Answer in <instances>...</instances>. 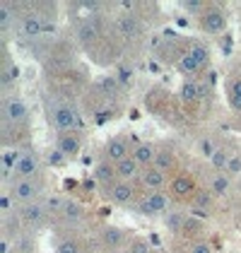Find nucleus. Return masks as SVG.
<instances>
[{
    "label": "nucleus",
    "instance_id": "6",
    "mask_svg": "<svg viewBox=\"0 0 241 253\" xmlns=\"http://www.w3.org/2000/svg\"><path fill=\"white\" fill-rule=\"evenodd\" d=\"M2 116L7 123H24L27 116H29V109H27V104H24V99L20 97H10L5 99V104H2Z\"/></svg>",
    "mask_w": 241,
    "mask_h": 253
},
{
    "label": "nucleus",
    "instance_id": "28",
    "mask_svg": "<svg viewBox=\"0 0 241 253\" xmlns=\"http://www.w3.org/2000/svg\"><path fill=\"white\" fill-rule=\"evenodd\" d=\"M232 150H227V147H220L215 155H212V159H210V167L220 174V171H227V164H229V159H232Z\"/></svg>",
    "mask_w": 241,
    "mask_h": 253
},
{
    "label": "nucleus",
    "instance_id": "25",
    "mask_svg": "<svg viewBox=\"0 0 241 253\" xmlns=\"http://www.w3.org/2000/svg\"><path fill=\"white\" fill-rule=\"evenodd\" d=\"M181 101L183 104H196L198 101V80L191 78L181 84Z\"/></svg>",
    "mask_w": 241,
    "mask_h": 253
},
{
    "label": "nucleus",
    "instance_id": "5",
    "mask_svg": "<svg viewBox=\"0 0 241 253\" xmlns=\"http://www.w3.org/2000/svg\"><path fill=\"white\" fill-rule=\"evenodd\" d=\"M169 188H171V195L179 198V200H188V198H193L196 191H198L196 178H193L191 174H176L174 178H171Z\"/></svg>",
    "mask_w": 241,
    "mask_h": 253
},
{
    "label": "nucleus",
    "instance_id": "2",
    "mask_svg": "<svg viewBox=\"0 0 241 253\" xmlns=\"http://www.w3.org/2000/svg\"><path fill=\"white\" fill-rule=\"evenodd\" d=\"M7 193L12 195L15 203L20 205H29L37 200V195L41 193V181L39 178H24V181H12L10 191Z\"/></svg>",
    "mask_w": 241,
    "mask_h": 253
},
{
    "label": "nucleus",
    "instance_id": "42",
    "mask_svg": "<svg viewBox=\"0 0 241 253\" xmlns=\"http://www.w3.org/2000/svg\"><path fill=\"white\" fill-rule=\"evenodd\" d=\"M116 78H119L120 84H125V82H130V80H133V70H130V68H120Z\"/></svg>",
    "mask_w": 241,
    "mask_h": 253
},
{
    "label": "nucleus",
    "instance_id": "23",
    "mask_svg": "<svg viewBox=\"0 0 241 253\" xmlns=\"http://www.w3.org/2000/svg\"><path fill=\"white\" fill-rule=\"evenodd\" d=\"M60 217H63V222H68V224L80 222L82 219V205L75 203V200H65V205H63V210H60Z\"/></svg>",
    "mask_w": 241,
    "mask_h": 253
},
{
    "label": "nucleus",
    "instance_id": "20",
    "mask_svg": "<svg viewBox=\"0 0 241 253\" xmlns=\"http://www.w3.org/2000/svg\"><path fill=\"white\" fill-rule=\"evenodd\" d=\"M232 191V178L227 174H215L212 181H210V193L215 198H224V195Z\"/></svg>",
    "mask_w": 241,
    "mask_h": 253
},
{
    "label": "nucleus",
    "instance_id": "29",
    "mask_svg": "<svg viewBox=\"0 0 241 253\" xmlns=\"http://www.w3.org/2000/svg\"><path fill=\"white\" fill-rule=\"evenodd\" d=\"M227 99H229V106L241 111V78H234L227 87Z\"/></svg>",
    "mask_w": 241,
    "mask_h": 253
},
{
    "label": "nucleus",
    "instance_id": "32",
    "mask_svg": "<svg viewBox=\"0 0 241 253\" xmlns=\"http://www.w3.org/2000/svg\"><path fill=\"white\" fill-rule=\"evenodd\" d=\"M17 80H20V65L17 63H5V68H2V84L7 87V84H12Z\"/></svg>",
    "mask_w": 241,
    "mask_h": 253
},
{
    "label": "nucleus",
    "instance_id": "17",
    "mask_svg": "<svg viewBox=\"0 0 241 253\" xmlns=\"http://www.w3.org/2000/svg\"><path fill=\"white\" fill-rule=\"evenodd\" d=\"M176 152L171 150V147H166V145H161V147H157V157H155V167L160 169V171H174L176 169Z\"/></svg>",
    "mask_w": 241,
    "mask_h": 253
},
{
    "label": "nucleus",
    "instance_id": "22",
    "mask_svg": "<svg viewBox=\"0 0 241 253\" xmlns=\"http://www.w3.org/2000/svg\"><path fill=\"white\" fill-rule=\"evenodd\" d=\"M186 214L179 212V210H169V212L164 214V224H166V229L171 234H181L183 232V227H186Z\"/></svg>",
    "mask_w": 241,
    "mask_h": 253
},
{
    "label": "nucleus",
    "instance_id": "7",
    "mask_svg": "<svg viewBox=\"0 0 241 253\" xmlns=\"http://www.w3.org/2000/svg\"><path fill=\"white\" fill-rule=\"evenodd\" d=\"M39 171H41V164L37 152H24L12 174H15V181H24V178H37Z\"/></svg>",
    "mask_w": 241,
    "mask_h": 253
},
{
    "label": "nucleus",
    "instance_id": "10",
    "mask_svg": "<svg viewBox=\"0 0 241 253\" xmlns=\"http://www.w3.org/2000/svg\"><path fill=\"white\" fill-rule=\"evenodd\" d=\"M109 195L116 205H128L135 200V186L128 181H116L114 186H109Z\"/></svg>",
    "mask_w": 241,
    "mask_h": 253
},
{
    "label": "nucleus",
    "instance_id": "45",
    "mask_svg": "<svg viewBox=\"0 0 241 253\" xmlns=\"http://www.w3.org/2000/svg\"><path fill=\"white\" fill-rule=\"evenodd\" d=\"M0 205H2V212H10V208H12V195H10V193H2Z\"/></svg>",
    "mask_w": 241,
    "mask_h": 253
},
{
    "label": "nucleus",
    "instance_id": "37",
    "mask_svg": "<svg viewBox=\"0 0 241 253\" xmlns=\"http://www.w3.org/2000/svg\"><path fill=\"white\" fill-rule=\"evenodd\" d=\"M43 205H46V210H48V212H60V210H63V205H65V200H63L60 195H48Z\"/></svg>",
    "mask_w": 241,
    "mask_h": 253
},
{
    "label": "nucleus",
    "instance_id": "47",
    "mask_svg": "<svg viewBox=\"0 0 241 253\" xmlns=\"http://www.w3.org/2000/svg\"><path fill=\"white\" fill-rule=\"evenodd\" d=\"M120 7H123V10H133V7H135V2H128V0H123V2H120Z\"/></svg>",
    "mask_w": 241,
    "mask_h": 253
},
{
    "label": "nucleus",
    "instance_id": "8",
    "mask_svg": "<svg viewBox=\"0 0 241 253\" xmlns=\"http://www.w3.org/2000/svg\"><path fill=\"white\" fill-rule=\"evenodd\" d=\"M78 111L73 106H56L53 109V126L63 133H75L78 128Z\"/></svg>",
    "mask_w": 241,
    "mask_h": 253
},
{
    "label": "nucleus",
    "instance_id": "1",
    "mask_svg": "<svg viewBox=\"0 0 241 253\" xmlns=\"http://www.w3.org/2000/svg\"><path fill=\"white\" fill-rule=\"evenodd\" d=\"M169 205H171V200H169V195L164 191H152V193H147L140 200L138 212L145 214V217H164L169 212Z\"/></svg>",
    "mask_w": 241,
    "mask_h": 253
},
{
    "label": "nucleus",
    "instance_id": "11",
    "mask_svg": "<svg viewBox=\"0 0 241 253\" xmlns=\"http://www.w3.org/2000/svg\"><path fill=\"white\" fill-rule=\"evenodd\" d=\"M46 205L43 203H29V205H22V210H20V217H22V222L24 224H29V227H37V224H41L43 219H46Z\"/></svg>",
    "mask_w": 241,
    "mask_h": 253
},
{
    "label": "nucleus",
    "instance_id": "4",
    "mask_svg": "<svg viewBox=\"0 0 241 253\" xmlns=\"http://www.w3.org/2000/svg\"><path fill=\"white\" fill-rule=\"evenodd\" d=\"M130 155H133V147L128 145V140L123 135L111 137V140L106 142V147H104V157H106L111 164H119L123 159H128Z\"/></svg>",
    "mask_w": 241,
    "mask_h": 253
},
{
    "label": "nucleus",
    "instance_id": "35",
    "mask_svg": "<svg viewBox=\"0 0 241 253\" xmlns=\"http://www.w3.org/2000/svg\"><path fill=\"white\" fill-rule=\"evenodd\" d=\"M119 84L120 82H119L116 75H106V78L99 82V87H101V92H104V94H114V92L119 89Z\"/></svg>",
    "mask_w": 241,
    "mask_h": 253
},
{
    "label": "nucleus",
    "instance_id": "44",
    "mask_svg": "<svg viewBox=\"0 0 241 253\" xmlns=\"http://www.w3.org/2000/svg\"><path fill=\"white\" fill-rule=\"evenodd\" d=\"M48 162H51L53 167H60V164L65 162V155H63L60 150H56V152H51V157H48Z\"/></svg>",
    "mask_w": 241,
    "mask_h": 253
},
{
    "label": "nucleus",
    "instance_id": "36",
    "mask_svg": "<svg viewBox=\"0 0 241 253\" xmlns=\"http://www.w3.org/2000/svg\"><path fill=\"white\" fill-rule=\"evenodd\" d=\"M58 253H82V249L75 239H63L58 244Z\"/></svg>",
    "mask_w": 241,
    "mask_h": 253
},
{
    "label": "nucleus",
    "instance_id": "34",
    "mask_svg": "<svg viewBox=\"0 0 241 253\" xmlns=\"http://www.w3.org/2000/svg\"><path fill=\"white\" fill-rule=\"evenodd\" d=\"M224 174L229 176V178L241 176V155L239 152H234V155H232V159H229V164H227V171H224Z\"/></svg>",
    "mask_w": 241,
    "mask_h": 253
},
{
    "label": "nucleus",
    "instance_id": "12",
    "mask_svg": "<svg viewBox=\"0 0 241 253\" xmlns=\"http://www.w3.org/2000/svg\"><path fill=\"white\" fill-rule=\"evenodd\" d=\"M140 183H142V188H145L147 193H152V191H160V188H164V183H166V174H164V171H160L157 167L142 169Z\"/></svg>",
    "mask_w": 241,
    "mask_h": 253
},
{
    "label": "nucleus",
    "instance_id": "41",
    "mask_svg": "<svg viewBox=\"0 0 241 253\" xmlns=\"http://www.w3.org/2000/svg\"><path fill=\"white\" fill-rule=\"evenodd\" d=\"M191 253H212V249H210L207 241H196V244L191 246Z\"/></svg>",
    "mask_w": 241,
    "mask_h": 253
},
{
    "label": "nucleus",
    "instance_id": "16",
    "mask_svg": "<svg viewBox=\"0 0 241 253\" xmlns=\"http://www.w3.org/2000/svg\"><path fill=\"white\" fill-rule=\"evenodd\" d=\"M94 181L101 183V186H114L116 181H119V176H116V164H111L109 159H104L99 164H94Z\"/></svg>",
    "mask_w": 241,
    "mask_h": 253
},
{
    "label": "nucleus",
    "instance_id": "24",
    "mask_svg": "<svg viewBox=\"0 0 241 253\" xmlns=\"http://www.w3.org/2000/svg\"><path fill=\"white\" fill-rule=\"evenodd\" d=\"M22 155H24V152H20V150H5V152H2V176H5V178L15 171V167L20 164Z\"/></svg>",
    "mask_w": 241,
    "mask_h": 253
},
{
    "label": "nucleus",
    "instance_id": "40",
    "mask_svg": "<svg viewBox=\"0 0 241 253\" xmlns=\"http://www.w3.org/2000/svg\"><path fill=\"white\" fill-rule=\"evenodd\" d=\"M201 222H198V219H196V217H188V219H186V227H183V232L186 234H196V232H201Z\"/></svg>",
    "mask_w": 241,
    "mask_h": 253
},
{
    "label": "nucleus",
    "instance_id": "27",
    "mask_svg": "<svg viewBox=\"0 0 241 253\" xmlns=\"http://www.w3.org/2000/svg\"><path fill=\"white\" fill-rule=\"evenodd\" d=\"M119 29L123 37H138L140 34V22H138V17H133V15H125V17L119 20Z\"/></svg>",
    "mask_w": 241,
    "mask_h": 253
},
{
    "label": "nucleus",
    "instance_id": "30",
    "mask_svg": "<svg viewBox=\"0 0 241 253\" xmlns=\"http://www.w3.org/2000/svg\"><path fill=\"white\" fill-rule=\"evenodd\" d=\"M97 37H99V29H97V24H94L92 20L82 22L80 29H78V39H80L82 43H89V41H94Z\"/></svg>",
    "mask_w": 241,
    "mask_h": 253
},
{
    "label": "nucleus",
    "instance_id": "46",
    "mask_svg": "<svg viewBox=\"0 0 241 253\" xmlns=\"http://www.w3.org/2000/svg\"><path fill=\"white\" fill-rule=\"evenodd\" d=\"M147 70H150L152 75H160V63H157V60H150V63H147Z\"/></svg>",
    "mask_w": 241,
    "mask_h": 253
},
{
    "label": "nucleus",
    "instance_id": "14",
    "mask_svg": "<svg viewBox=\"0 0 241 253\" xmlns=\"http://www.w3.org/2000/svg\"><path fill=\"white\" fill-rule=\"evenodd\" d=\"M56 150H60V152L65 155V159L78 157L82 152V137L78 135V133H63V135L58 137V147H56Z\"/></svg>",
    "mask_w": 241,
    "mask_h": 253
},
{
    "label": "nucleus",
    "instance_id": "3",
    "mask_svg": "<svg viewBox=\"0 0 241 253\" xmlns=\"http://www.w3.org/2000/svg\"><path fill=\"white\" fill-rule=\"evenodd\" d=\"M201 29L205 34H222L227 29V12L222 7H207L201 17Z\"/></svg>",
    "mask_w": 241,
    "mask_h": 253
},
{
    "label": "nucleus",
    "instance_id": "19",
    "mask_svg": "<svg viewBox=\"0 0 241 253\" xmlns=\"http://www.w3.org/2000/svg\"><path fill=\"white\" fill-rule=\"evenodd\" d=\"M176 70H179L181 75H186V78L191 80V78H196L198 73H202V68L198 65V60L193 58L188 51L186 53H181L179 56V60H176Z\"/></svg>",
    "mask_w": 241,
    "mask_h": 253
},
{
    "label": "nucleus",
    "instance_id": "21",
    "mask_svg": "<svg viewBox=\"0 0 241 253\" xmlns=\"http://www.w3.org/2000/svg\"><path fill=\"white\" fill-rule=\"evenodd\" d=\"M191 203H193V210L207 212V210L212 208V203H215V195L210 193V188H198L196 195L191 198Z\"/></svg>",
    "mask_w": 241,
    "mask_h": 253
},
{
    "label": "nucleus",
    "instance_id": "48",
    "mask_svg": "<svg viewBox=\"0 0 241 253\" xmlns=\"http://www.w3.org/2000/svg\"><path fill=\"white\" fill-rule=\"evenodd\" d=\"M120 253H130V249H125V251H120Z\"/></svg>",
    "mask_w": 241,
    "mask_h": 253
},
{
    "label": "nucleus",
    "instance_id": "38",
    "mask_svg": "<svg viewBox=\"0 0 241 253\" xmlns=\"http://www.w3.org/2000/svg\"><path fill=\"white\" fill-rule=\"evenodd\" d=\"M181 7H183V10H188V12H196L198 17H202V12L207 10V5H205V2H196V0H186V2H181Z\"/></svg>",
    "mask_w": 241,
    "mask_h": 253
},
{
    "label": "nucleus",
    "instance_id": "39",
    "mask_svg": "<svg viewBox=\"0 0 241 253\" xmlns=\"http://www.w3.org/2000/svg\"><path fill=\"white\" fill-rule=\"evenodd\" d=\"M15 15H12V5L10 2H2L0 5V24H2V29H7V24L12 20Z\"/></svg>",
    "mask_w": 241,
    "mask_h": 253
},
{
    "label": "nucleus",
    "instance_id": "9",
    "mask_svg": "<svg viewBox=\"0 0 241 253\" xmlns=\"http://www.w3.org/2000/svg\"><path fill=\"white\" fill-rule=\"evenodd\" d=\"M20 32L24 39H37V37H41V34L46 32V24H43V20H41L37 12H29V15L22 17Z\"/></svg>",
    "mask_w": 241,
    "mask_h": 253
},
{
    "label": "nucleus",
    "instance_id": "43",
    "mask_svg": "<svg viewBox=\"0 0 241 253\" xmlns=\"http://www.w3.org/2000/svg\"><path fill=\"white\" fill-rule=\"evenodd\" d=\"M210 97V84L207 82H198V101H205Z\"/></svg>",
    "mask_w": 241,
    "mask_h": 253
},
{
    "label": "nucleus",
    "instance_id": "18",
    "mask_svg": "<svg viewBox=\"0 0 241 253\" xmlns=\"http://www.w3.org/2000/svg\"><path fill=\"white\" fill-rule=\"evenodd\" d=\"M101 244L106 246V249H111V251H119L120 246L125 244V234L120 227H106L104 232H101Z\"/></svg>",
    "mask_w": 241,
    "mask_h": 253
},
{
    "label": "nucleus",
    "instance_id": "15",
    "mask_svg": "<svg viewBox=\"0 0 241 253\" xmlns=\"http://www.w3.org/2000/svg\"><path fill=\"white\" fill-rule=\"evenodd\" d=\"M140 174H142V167L133 159V155L116 164V176H119V181H128V183H133L135 178H140Z\"/></svg>",
    "mask_w": 241,
    "mask_h": 253
},
{
    "label": "nucleus",
    "instance_id": "13",
    "mask_svg": "<svg viewBox=\"0 0 241 253\" xmlns=\"http://www.w3.org/2000/svg\"><path fill=\"white\" fill-rule=\"evenodd\" d=\"M155 157H157V145H152V142H138L133 147V159L140 164L142 169L155 167Z\"/></svg>",
    "mask_w": 241,
    "mask_h": 253
},
{
    "label": "nucleus",
    "instance_id": "31",
    "mask_svg": "<svg viewBox=\"0 0 241 253\" xmlns=\"http://www.w3.org/2000/svg\"><path fill=\"white\" fill-rule=\"evenodd\" d=\"M220 150V145L215 142V137H201L198 142V155L205 157V159H212V155Z\"/></svg>",
    "mask_w": 241,
    "mask_h": 253
},
{
    "label": "nucleus",
    "instance_id": "33",
    "mask_svg": "<svg viewBox=\"0 0 241 253\" xmlns=\"http://www.w3.org/2000/svg\"><path fill=\"white\" fill-rule=\"evenodd\" d=\"M130 253H152V244H150V239L135 236V239L130 241Z\"/></svg>",
    "mask_w": 241,
    "mask_h": 253
},
{
    "label": "nucleus",
    "instance_id": "26",
    "mask_svg": "<svg viewBox=\"0 0 241 253\" xmlns=\"http://www.w3.org/2000/svg\"><path fill=\"white\" fill-rule=\"evenodd\" d=\"M188 53L198 60V65H201L202 70L210 68V48H207L205 43H191V46H188Z\"/></svg>",
    "mask_w": 241,
    "mask_h": 253
}]
</instances>
